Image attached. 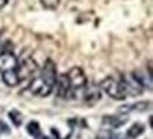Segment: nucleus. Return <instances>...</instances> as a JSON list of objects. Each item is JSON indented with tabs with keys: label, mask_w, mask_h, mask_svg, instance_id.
I'll use <instances>...</instances> for the list:
<instances>
[{
	"label": "nucleus",
	"mask_w": 153,
	"mask_h": 139,
	"mask_svg": "<svg viewBox=\"0 0 153 139\" xmlns=\"http://www.w3.org/2000/svg\"><path fill=\"white\" fill-rule=\"evenodd\" d=\"M6 4H7V0H0V9H3Z\"/></svg>",
	"instance_id": "nucleus-16"
},
{
	"label": "nucleus",
	"mask_w": 153,
	"mask_h": 139,
	"mask_svg": "<svg viewBox=\"0 0 153 139\" xmlns=\"http://www.w3.org/2000/svg\"><path fill=\"white\" fill-rule=\"evenodd\" d=\"M150 108V102H146V101H142V102H136V104H131V105H123L122 108H119V112L120 114H129V112H133V111H146Z\"/></svg>",
	"instance_id": "nucleus-9"
},
{
	"label": "nucleus",
	"mask_w": 153,
	"mask_h": 139,
	"mask_svg": "<svg viewBox=\"0 0 153 139\" xmlns=\"http://www.w3.org/2000/svg\"><path fill=\"white\" fill-rule=\"evenodd\" d=\"M1 80H3V83L7 85V87H16L20 84L19 81V77H17V74L14 70H9V71H3L1 72Z\"/></svg>",
	"instance_id": "nucleus-10"
},
{
	"label": "nucleus",
	"mask_w": 153,
	"mask_h": 139,
	"mask_svg": "<svg viewBox=\"0 0 153 139\" xmlns=\"http://www.w3.org/2000/svg\"><path fill=\"white\" fill-rule=\"evenodd\" d=\"M55 89H57V95L60 97V98H72V95L75 94V91L71 88V85H70V81H68V78H67L65 74H62V75H58L57 77V81H55Z\"/></svg>",
	"instance_id": "nucleus-7"
},
{
	"label": "nucleus",
	"mask_w": 153,
	"mask_h": 139,
	"mask_svg": "<svg viewBox=\"0 0 153 139\" xmlns=\"http://www.w3.org/2000/svg\"><path fill=\"white\" fill-rule=\"evenodd\" d=\"M27 132L30 135H33V136H40V135H41V129H40V125H38V122H36V121L28 122V125H27Z\"/></svg>",
	"instance_id": "nucleus-13"
},
{
	"label": "nucleus",
	"mask_w": 153,
	"mask_h": 139,
	"mask_svg": "<svg viewBox=\"0 0 153 139\" xmlns=\"http://www.w3.org/2000/svg\"><path fill=\"white\" fill-rule=\"evenodd\" d=\"M38 70V65L36 60L31 58V57H28V58H24L22 61L17 62L16 68H14V71H16L17 77H19V81L22 83L24 80H27V78L33 77L34 74L37 72Z\"/></svg>",
	"instance_id": "nucleus-3"
},
{
	"label": "nucleus",
	"mask_w": 153,
	"mask_h": 139,
	"mask_svg": "<svg viewBox=\"0 0 153 139\" xmlns=\"http://www.w3.org/2000/svg\"><path fill=\"white\" fill-rule=\"evenodd\" d=\"M105 139H119V138H116V136H114V135H109L108 138H105Z\"/></svg>",
	"instance_id": "nucleus-17"
},
{
	"label": "nucleus",
	"mask_w": 153,
	"mask_h": 139,
	"mask_svg": "<svg viewBox=\"0 0 153 139\" xmlns=\"http://www.w3.org/2000/svg\"><path fill=\"white\" fill-rule=\"evenodd\" d=\"M57 65L53 60H47L44 67L38 75L31 80V83L28 84L27 91L31 92V95L36 97H48L55 87V81H57Z\"/></svg>",
	"instance_id": "nucleus-1"
},
{
	"label": "nucleus",
	"mask_w": 153,
	"mask_h": 139,
	"mask_svg": "<svg viewBox=\"0 0 153 139\" xmlns=\"http://www.w3.org/2000/svg\"><path fill=\"white\" fill-rule=\"evenodd\" d=\"M143 132H145V125H142V123H133L131 128L128 129L126 136L131 139H135V138H137V136H140Z\"/></svg>",
	"instance_id": "nucleus-12"
},
{
	"label": "nucleus",
	"mask_w": 153,
	"mask_h": 139,
	"mask_svg": "<svg viewBox=\"0 0 153 139\" xmlns=\"http://www.w3.org/2000/svg\"><path fill=\"white\" fill-rule=\"evenodd\" d=\"M104 125L109 126V128H119L122 123L126 122V118L125 117H111V115H106L104 117Z\"/></svg>",
	"instance_id": "nucleus-11"
},
{
	"label": "nucleus",
	"mask_w": 153,
	"mask_h": 139,
	"mask_svg": "<svg viewBox=\"0 0 153 139\" xmlns=\"http://www.w3.org/2000/svg\"><path fill=\"white\" fill-rule=\"evenodd\" d=\"M67 78L70 81V85L74 91H79V89H84L85 85L88 84L87 75L85 72L82 71V68L79 67H72L68 70V72H65Z\"/></svg>",
	"instance_id": "nucleus-4"
},
{
	"label": "nucleus",
	"mask_w": 153,
	"mask_h": 139,
	"mask_svg": "<svg viewBox=\"0 0 153 139\" xmlns=\"http://www.w3.org/2000/svg\"><path fill=\"white\" fill-rule=\"evenodd\" d=\"M9 118L10 121L14 123V126H20L23 122V115L19 111H10L9 112Z\"/></svg>",
	"instance_id": "nucleus-14"
},
{
	"label": "nucleus",
	"mask_w": 153,
	"mask_h": 139,
	"mask_svg": "<svg viewBox=\"0 0 153 139\" xmlns=\"http://www.w3.org/2000/svg\"><path fill=\"white\" fill-rule=\"evenodd\" d=\"M119 84H120V88H122V92H123L125 97H136V95H140L145 91V88L140 87L132 75L131 77L122 75L119 78Z\"/></svg>",
	"instance_id": "nucleus-5"
},
{
	"label": "nucleus",
	"mask_w": 153,
	"mask_h": 139,
	"mask_svg": "<svg viewBox=\"0 0 153 139\" xmlns=\"http://www.w3.org/2000/svg\"><path fill=\"white\" fill-rule=\"evenodd\" d=\"M61 0H41V4L44 9H48V10H54L58 7Z\"/></svg>",
	"instance_id": "nucleus-15"
},
{
	"label": "nucleus",
	"mask_w": 153,
	"mask_h": 139,
	"mask_svg": "<svg viewBox=\"0 0 153 139\" xmlns=\"http://www.w3.org/2000/svg\"><path fill=\"white\" fill-rule=\"evenodd\" d=\"M17 62H19V60L13 53H1L0 54V72L14 70Z\"/></svg>",
	"instance_id": "nucleus-8"
},
{
	"label": "nucleus",
	"mask_w": 153,
	"mask_h": 139,
	"mask_svg": "<svg viewBox=\"0 0 153 139\" xmlns=\"http://www.w3.org/2000/svg\"><path fill=\"white\" fill-rule=\"evenodd\" d=\"M101 89L106 92L109 95L112 100H116V101H123L126 98L123 92H122V88H120V84H119V80L115 77H106L104 78L101 84H99Z\"/></svg>",
	"instance_id": "nucleus-2"
},
{
	"label": "nucleus",
	"mask_w": 153,
	"mask_h": 139,
	"mask_svg": "<svg viewBox=\"0 0 153 139\" xmlns=\"http://www.w3.org/2000/svg\"><path fill=\"white\" fill-rule=\"evenodd\" d=\"M82 98H84V102L89 106L98 104L102 98V89L99 87V84H87L84 88Z\"/></svg>",
	"instance_id": "nucleus-6"
}]
</instances>
